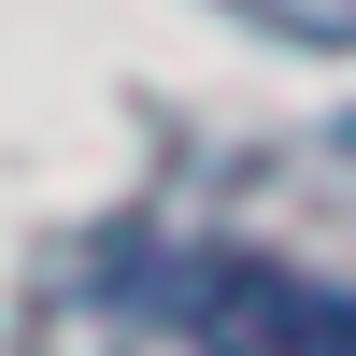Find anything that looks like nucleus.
<instances>
[{
  "label": "nucleus",
  "mask_w": 356,
  "mask_h": 356,
  "mask_svg": "<svg viewBox=\"0 0 356 356\" xmlns=\"http://www.w3.org/2000/svg\"><path fill=\"white\" fill-rule=\"evenodd\" d=\"M186 328L200 356H356V285H314L285 257H214Z\"/></svg>",
  "instance_id": "f257e3e1"
},
{
  "label": "nucleus",
  "mask_w": 356,
  "mask_h": 356,
  "mask_svg": "<svg viewBox=\"0 0 356 356\" xmlns=\"http://www.w3.org/2000/svg\"><path fill=\"white\" fill-rule=\"evenodd\" d=\"M257 15H285V29H314V43H356V0H257Z\"/></svg>",
  "instance_id": "f03ea898"
}]
</instances>
